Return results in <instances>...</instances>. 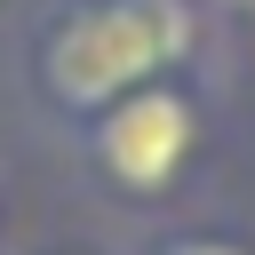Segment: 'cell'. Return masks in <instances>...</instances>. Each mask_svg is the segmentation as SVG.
<instances>
[{
    "label": "cell",
    "mask_w": 255,
    "mask_h": 255,
    "mask_svg": "<svg viewBox=\"0 0 255 255\" xmlns=\"http://www.w3.org/2000/svg\"><path fill=\"white\" fill-rule=\"evenodd\" d=\"M191 56V8L183 0H80L40 40V88L64 112H104L128 88H151L167 64Z\"/></svg>",
    "instance_id": "obj_1"
},
{
    "label": "cell",
    "mask_w": 255,
    "mask_h": 255,
    "mask_svg": "<svg viewBox=\"0 0 255 255\" xmlns=\"http://www.w3.org/2000/svg\"><path fill=\"white\" fill-rule=\"evenodd\" d=\"M191 135H199L191 104L175 88H159V80L151 88H128L120 104L96 112V159H104V175L120 191H167L175 167L191 159Z\"/></svg>",
    "instance_id": "obj_2"
},
{
    "label": "cell",
    "mask_w": 255,
    "mask_h": 255,
    "mask_svg": "<svg viewBox=\"0 0 255 255\" xmlns=\"http://www.w3.org/2000/svg\"><path fill=\"white\" fill-rule=\"evenodd\" d=\"M167 255H247V247H231V239H175Z\"/></svg>",
    "instance_id": "obj_3"
}]
</instances>
